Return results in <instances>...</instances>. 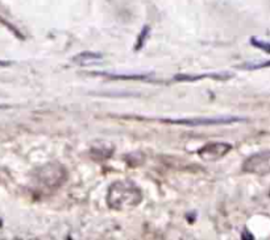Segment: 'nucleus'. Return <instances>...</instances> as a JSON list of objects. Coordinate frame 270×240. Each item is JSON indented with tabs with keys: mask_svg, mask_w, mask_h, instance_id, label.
Returning a JSON list of instances; mask_svg holds the SVG:
<instances>
[{
	"mask_svg": "<svg viewBox=\"0 0 270 240\" xmlns=\"http://www.w3.org/2000/svg\"><path fill=\"white\" fill-rule=\"evenodd\" d=\"M143 201L141 190L132 182H115L109 186L107 202L115 210H129Z\"/></svg>",
	"mask_w": 270,
	"mask_h": 240,
	"instance_id": "f257e3e1",
	"label": "nucleus"
},
{
	"mask_svg": "<svg viewBox=\"0 0 270 240\" xmlns=\"http://www.w3.org/2000/svg\"><path fill=\"white\" fill-rule=\"evenodd\" d=\"M244 117L239 116H219V117H197V119H162V122L179 126H189V127H197V126H221V124H231L236 122H242Z\"/></svg>",
	"mask_w": 270,
	"mask_h": 240,
	"instance_id": "f03ea898",
	"label": "nucleus"
},
{
	"mask_svg": "<svg viewBox=\"0 0 270 240\" xmlns=\"http://www.w3.org/2000/svg\"><path fill=\"white\" fill-rule=\"evenodd\" d=\"M242 170L246 173L258 174V176H263V174L270 173V151H263V152H258L252 155L250 157L244 161L242 165Z\"/></svg>",
	"mask_w": 270,
	"mask_h": 240,
	"instance_id": "7ed1b4c3",
	"label": "nucleus"
},
{
	"mask_svg": "<svg viewBox=\"0 0 270 240\" xmlns=\"http://www.w3.org/2000/svg\"><path fill=\"white\" fill-rule=\"evenodd\" d=\"M40 180L46 186H60L66 180V172L58 164H48L40 169Z\"/></svg>",
	"mask_w": 270,
	"mask_h": 240,
	"instance_id": "20e7f679",
	"label": "nucleus"
},
{
	"mask_svg": "<svg viewBox=\"0 0 270 240\" xmlns=\"http://www.w3.org/2000/svg\"><path fill=\"white\" fill-rule=\"evenodd\" d=\"M232 149V145L224 142H215L206 144L203 148L198 151V155L204 161H216V160L224 157Z\"/></svg>",
	"mask_w": 270,
	"mask_h": 240,
	"instance_id": "39448f33",
	"label": "nucleus"
},
{
	"mask_svg": "<svg viewBox=\"0 0 270 240\" xmlns=\"http://www.w3.org/2000/svg\"><path fill=\"white\" fill-rule=\"evenodd\" d=\"M233 77L232 73H210V74H200V75H190V74H178L174 77V79L178 82H193L198 79H204V78H212V79H229Z\"/></svg>",
	"mask_w": 270,
	"mask_h": 240,
	"instance_id": "423d86ee",
	"label": "nucleus"
},
{
	"mask_svg": "<svg viewBox=\"0 0 270 240\" xmlns=\"http://www.w3.org/2000/svg\"><path fill=\"white\" fill-rule=\"evenodd\" d=\"M102 58L103 54L100 53H95V52H82V53L73 57V62L77 65H81V66H86V65H90L92 64V62L100 61Z\"/></svg>",
	"mask_w": 270,
	"mask_h": 240,
	"instance_id": "0eeeda50",
	"label": "nucleus"
},
{
	"mask_svg": "<svg viewBox=\"0 0 270 240\" xmlns=\"http://www.w3.org/2000/svg\"><path fill=\"white\" fill-rule=\"evenodd\" d=\"M95 75H102V77H108L111 79H140V81H147L149 79L148 75H140V74H111V73H94Z\"/></svg>",
	"mask_w": 270,
	"mask_h": 240,
	"instance_id": "6e6552de",
	"label": "nucleus"
},
{
	"mask_svg": "<svg viewBox=\"0 0 270 240\" xmlns=\"http://www.w3.org/2000/svg\"><path fill=\"white\" fill-rule=\"evenodd\" d=\"M250 43H252L253 46H256L258 49L263 50V52H266V53L270 54V44L263 43V41H260V40L257 39H252L250 40Z\"/></svg>",
	"mask_w": 270,
	"mask_h": 240,
	"instance_id": "1a4fd4ad",
	"label": "nucleus"
},
{
	"mask_svg": "<svg viewBox=\"0 0 270 240\" xmlns=\"http://www.w3.org/2000/svg\"><path fill=\"white\" fill-rule=\"evenodd\" d=\"M148 33H149V27H145L144 29H143V32L140 33V39H139V41H137V45H136V49H141L143 48V45L145 44V40H147V36Z\"/></svg>",
	"mask_w": 270,
	"mask_h": 240,
	"instance_id": "9d476101",
	"label": "nucleus"
},
{
	"mask_svg": "<svg viewBox=\"0 0 270 240\" xmlns=\"http://www.w3.org/2000/svg\"><path fill=\"white\" fill-rule=\"evenodd\" d=\"M244 69H249V70H254V69H261V67H270V61L266 62H261V64H246L244 65Z\"/></svg>",
	"mask_w": 270,
	"mask_h": 240,
	"instance_id": "9b49d317",
	"label": "nucleus"
},
{
	"mask_svg": "<svg viewBox=\"0 0 270 240\" xmlns=\"http://www.w3.org/2000/svg\"><path fill=\"white\" fill-rule=\"evenodd\" d=\"M12 64L11 61H3V60H0V67H7L10 66V65Z\"/></svg>",
	"mask_w": 270,
	"mask_h": 240,
	"instance_id": "f8f14e48",
	"label": "nucleus"
}]
</instances>
